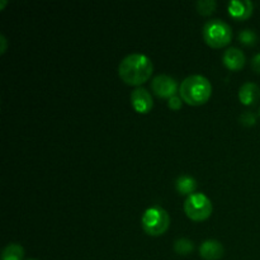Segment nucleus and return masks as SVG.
I'll use <instances>...</instances> for the list:
<instances>
[{"instance_id":"f03ea898","label":"nucleus","mask_w":260,"mask_h":260,"mask_svg":"<svg viewBox=\"0 0 260 260\" xmlns=\"http://www.w3.org/2000/svg\"><path fill=\"white\" fill-rule=\"evenodd\" d=\"M212 85L206 76L193 74L180 83L179 96L189 106H201L210 99Z\"/></svg>"},{"instance_id":"a211bd4d","label":"nucleus","mask_w":260,"mask_h":260,"mask_svg":"<svg viewBox=\"0 0 260 260\" xmlns=\"http://www.w3.org/2000/svg\"><path fill=\"white\" fill-rule=\"evenodd\" d=\"M182 101L183 99L180 98V96L174 95L169 99V102H168V106H169V108L173 109V111H178V109L182 108Z\"/></svg>"},{"instance_id":"39448f33","label":"nucleus","mask_w":260,"mask_h":260,"mask_svg":"<svg viewBox=\"0 0 260 260\" xmlns=\"http://www.w3.org/2000/svg\"><path fill=\"white\" fill-rule=\"evenodd\" d=\"M213 210L212 202L203 193H193L184 202V212L190 220L200 222L207 220Z\"/></svg>"},{"instance_id":"2eb2a0df","label":"nucleus","mask_w":260,"mask_h":260,"mask_svg":"<svg viewBox=\"0 0 260 260\" xmlns=\"http://www.w3.org/2000/svg\"><path fill=\"white\" fill-rule=\"evenodd\" d=\"M239 40H240V42L243 43V45L253 46L255 45L256 41H258V35H256L253 29L246 28V29L240 30V33H239Z\"/></svg>"},{"instance_id":"0eeeda50","label":"nucleus","mask_w":260,"mask_h":260,"mask_svg":"<svg viewBox=\"0 0 260 260\" xmlns=\"http://www.w3.org/2000/svg\"><path fill=\"white\" fill-rule=\"evenodd\" d=\"M131 102L135 111L139 112V113H147V112L151 111L152 106H154L150 91L146 88H142V86H139V88L132 91Z\"/></svg>"},{"instance_id":"f3484780","label":"nucleus","mask_w":260,"mask_h":260,"mask_svg":"<svg viewBox=\"0 0 260 260\" xmlns=\"http://www.w3.org/2000/svg\"><path fill=\"white\" fill-rule=\"evenodd\" d=\"M240 122L241 124H244V126H253V124H255L256 122V116L250 111L244 112V113L240 116Z\"/></svg>"},{"instance_id":"9b49d317","label":"nucleus","mask_w":260,"mask_h":260,"mask_svg":"<svg viewBox=\"0 0 260 260\" xmlns=\"http://www.w3.org/2000/svg\"><path fill=\"white\" fill-rule=\"evenodd\" d=\"M260 98V88L255 83H244L239 89V99L244 106H253Z\"/></svg>"},{"instance_id":"423d86ee","label":"nucleus","mask_w":260,"mask_h":260,"mask_svg":"<svg viewBox=\"0 0 260 260\" xmlns=\"http://www.w3.org/2000/svg\"><path fill=\"white\" fill-rule=\"evenodd\" d=\"M152 91L160 98L170 99L175 95L178 90V84L174 78L167 75V74H160L152 79L151 83Z\"/></svg>"},{"instance_id":"aec40b11","label":"nucleus","mask_w":260,"mask_h":260,"mask_svg":"<svg viewBox=\"0 0 260 260\" xmlns=\"http://www.w3.org/2000/svg\"><path fill=\"white\" fill-rule=\"evenodd\" d=\"M0 53H4L5 50H7V38H5L4 35H0Z\"/></svg>"},{"instance_id":"6e6552de","label":"nucleus","mask_w":260,"mask_h":260,"mask_svg":"<svg viewBox=\"0 0 260 260\" xmlns=\"http://www.w3.org/2000/svg\"><path fill=\"white\" fill-rule=\"evenodd\" d=\"M229 13L238 20L248 19L254 10V4L250 0H231L228 5Z\"/></svg>"},{"instance_id":"4468645a","label":"nucleus","mask_w":260,"mask_h":260,"mask_svg":"<svg viewBox=\"0 0 260 260\" xmlns=\"http://www.w3.org/2000/svg\"><path fill=\"white\" fill-rule=\"evenodd\" d=\"M193 248H194V245L187 238H180L174 243V250L180 255H187L193 250Z\"/></svg>"},{"instance_id":"9d476101","label":"nucleus","mask_w":260,"mask_h":260,"mask_svg":"<svg viewBox=\"0 0 260 260\" xmlns=\"http://www.w3.org/2000/svg\"><path fill=\"white\" fill-rule=\"evenodd\" d=\"M223 63L226 65V68L230 69V70H240L244 68L246 62L245 53L238 47H230L225 51L223 53Z\"/></svg>"},{"instance_id":"f8f14e48","label":"nucleus","mask_w":260,"mask_h":260,"mask_svg":"<svg viewBox=\"0 0 260 260\" xmlns=\"http://www.w3.org/2000/svg\"><path fill=\"white\" fill-rule=\"evenodd\" d=\"M175 188L180 194H193L197 188V182L190 175H180L175 182Z\"/></svg>"},{"instance_id":"f257e3e1","label":"nucleus","mask_w":260,"mask_h":260,"mask_svg":"<svg viewBox=\"0 0 260 260\" xmlns=\"http://www.w3.org/2000/svg\"><path fill=\"white\" fill-rule=\"evenodd\" d=\"M154 71V65L149 56L144 53H129L122 58L118 65V75L128 85H139L149 80Z\"/></svg>"},{"instance_id":"ddd939ff","label":"nucleus","mask_w":260,"mask_h":260,"mask_svg":"<svg viewBox=\"0 0 260 260\" xmlns=\"http://www.w3.org/2000/svg\"><path fill=\"white\" fill-rule=\"evenodd\" d=\"M24 249L18 244H9L2 253V260H23Z\"/></svg>"},{"instance_id":"4be33fe9","label":"nucleus","mask_w":260,"mask_h":260,"mask_svg":"<svg viewBox=\"0 0 260 260\" xmlns=\"http://www.w3.org/2000/svg\"><path fill=\"white\" fill-rule=\"evenodd\" d=\"M259 116H260V108H259Z\"/></svg>"},{"instance_id":"20e7f679","label":"nucleus","mask_w":260,"mask_h":260,"mask_svg":"<svg viewBox=\"0 0 260 260\" xmlns=\"http://www.w3.org/2000/svg\"><path fill=\"white\" fill-rule=\"evenodd\" d=\"M142 229L147 235L160 236L167 233L170 225V216L164 208L150 207L142 216Z\"/></svg>"},{"instance_id":"412c9836","label":"nucleus","mask_w":260,"mask_h":260,"mask_svg":"<svg viewBox=\"0 0 260 260\" xmlns=\"http://www.w3.org/2000/svg\"><path fill=\"white\" fill-rule=\"evenodd\" d=\"M5 4H7V2H5V0H2V2H0V9H3Z\"/></svg>"},{"instance_id":"dca6fc26","label":"nucleus","mask_w":260,"mask_h":260,"mask_svg":"<svg viewBox=\"0 0 260 260\" xmlns=\"http://www.w3.org/2000/svg\"><path fill=\"white\" fill-rule=\"evenodd\" d=\"M196 7H197V10L201 14L208 15L212 12H215L217 3H216V0H198Z\"/></svg>"},{"instance_id":"7ed1b4c3","label":"nucleus","mask_w":260,"mask_h":260,"mask_svg":"<svg viewBox=\"0 0 260 260\" xmlns=\"http://www.w3.org/2000/svg\"><path fill=\"white\" fill-rule=\"evenodd\" d=\"M233 37L231 27L222 19H211L203 25V38L213 48H221L229 45Z\"/></svg>"},{"instance_id":"6ab92c4d","label":"nucleus","mask_w":260,"mask_h":260,"mask_svg":"<svg viewBox=\"0 0 260 260\" xmlns=\"http://www.w3.org/2000/svg\"><path fill=\"white\" fill-rule=\"evenodd\" d=\"M251 68L254 69L255 73L260 74V52L256 53V55L251 58Z\"/></svg>"},{"instance_id":"1a4fd4ad","label":"nucleus","mask_w":260,"mask_h":260,"mask_svg":"<svg viewBox=\"0 0 260 260\" xmlns=\"http://www.w3.org/2000/svg\"><path fill=\"white\" fill-rule=\"evenodd\" d=\"M200 254L206 260H218L225 254V248L222 244L215 239H208L203 241L200 246Z\"/></svg>"},{"instance_id":"5701e85b","label":"nucleus","mask_w":260,"mask_h":260,"mask_svg":"<svg viewBox=\"0 0 260 260\" xmlns=\"http://www.w3.org/2000/svg\"><path fill=\"white\" fill-rule=\"evenodd\" d=\"M28 260H33V259H28Z\"/></svg>"}]
</instances>
